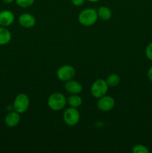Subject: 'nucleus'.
<instances>
[{
  "label": "nucleus",
  "mask_w": 152,
  "mask_h": 153,
  "mask_svg": "<svg viewBox=\"0 0 152 153\" xmlns=\"http://www.w3.org/2000/svg\"><path fill=\"white\" fill-rule=\"evenodd\" d=\"M66 100L67 103H68L70 107L76 108L80 107L82 105V102H83L82 98L78 94H71V96L68 97Z\"/></svg>",
  "instance_id": "4468645a"
},
{
  "label": "nucleus",
  "mask_w": 152,
  "mask_h": 153,
  "mask_svg": "<svg viewBox=\"0 0 152 153\" xmlns=\"http://www.w3.org/2000/svg\"><path fill=\"white\" fill-rule=\"evenodd\" d=\"M145 53L146 58L152 61V42L147 45L145 50Z\"/></svg>",
  "instance_id": "a211bd4d"
},
{
  "label": "nucleus",
  "mask_w": 152,
  "mask_h": 153,
  "mask_svg": "<svg viewBox=\"0 0 152 153\" xmlns=\"http://www.w3.org/2000/svg\"><path fill=\"white\" fill-rule=\"evenodd\" d=\"M65 90L66 92L71 94H79L83 91V86L77 81L69 80L65 82Z\"/></svg>",
  "instance_id": "9d476101"
},
{
  "label": "nucleus",
  "mask_w": 152,
  "mask_h": 153,
  "mask_svg": "<svg viewBox=\"0 0 152 153\" xmlns=\"http://www.w3.org/2000/svg\"><path fill=\"white\" fill-rule=\"evenodd\" d=\"M148 78L149 80L152 82V66L148 69Z\"/></svg>",
  "instance_id": "aec40b11"
},
{
  "label": "nucleus",
  "mask_w": 152,
  "mask_h": 153,
  "mask_svg": "<svg viewBox=\"0 0 152 153\" xmlns=\"http://www.w3.org/2000/svg\"><path fill=\"white\" fill-rule=\"evenodd\" d=\"M20 120V114L13 110V111H10L4 117V123L7 126L13 128L19 123Z\"/></svg>",
  "instance_id": "9b49d317"
},
{
  "label": "nucleus",
  "mask_w": 152,
  "mask_h": 153,
  "mask_svg": "<svg viewBox=\"0 0 152 153\" xmlns=\"http://www.w3.org/2000/svg\"><path fill=\"white\" fill-rule=\"evenodd\" d=\"M109 86L106 80L99 79L95 80L91 86V94L95 98L99 99L107 94Z\"/></svg>",
  "instance_id": "20e7f679"
},
{
  "label": "nucleus",
  "mask_w": 152,
  "mask_h": 153,
  "mask_svg": "<svg viewBox=\"0 0 152 153\" xmlns=\"http://www.w3.org/2000/svg\"><path fill=\"white\" fill-rule=\"evenodd\" d=\"M4 4H10V3L13 2L15 0H1Z\"/></svg>",
  "instance_id": "412c9836"
},
{
  "label": "nucleus",
  "mask_w": 152,
  "mask_h": 153,
  "mask_svg": "<svg viewBox=\"0 0 152 153\" xmlns=\"http://www.w3.org/2000/svg\"><path fill=\"white\" fill-rule=\"evenodd\" d=\"M67 100L64 94L61 92H55L51 94L48 99L47 104L49 108L55 111H58L64 108Z\"/></svg>",
  "instance_id": "f03ea898"
},
{
  "label": "nucleus",
  "mask_w": 152,
  "mask_h": 153,
  "mask_svg": "<svg viewBox=\"0 0 152 153\" xmlns=\"http://www.w3.org/2000/svg\"><path fill=\"white\" fill-rule=\"evenodd\" d=\"M85 1L86 0H71L73 5L76 6V7H80V6L83 5L84 4Z\"/></svg>",
  "instance_id": "6ab92c4d"
},
{
  "label": "nucleus",
  "mask_w": 152,
  "mask_h": 153,
  "mask_svg": "<svg viewBox=\"0 0 152 153\" xmlns=\"http://www.w3.org/2000/svg\"><path fill=\"white\" fill-rule=\"evenodd\" d=\"M15 1L18 6L23 8L31 7L34 3V0H15Z\"/></svg>",
  "instance_id": "dca6fc26"
},
{
  "label": "nucleus",
  "mask_w": 152,
  "mask_h": 153,
  "mask_svg": "<svg viewBox=\"0 0 152 153\" xmlns=\"http://www.w3.org/2000/svg\"><path fill=\"white\" fill-rule=\"evenodd\" d=\"M120 76L118 74H116V73H113V74L109 75L106 82H107L109 87L114 88V87H116L117 85H119V84L120 83Z\"/></svg>",
  "instance_id": "2eb2a0df"
},
{
  "label": "nucleus",
  "mask_w": 152,
  "mask_h": 153,
  "mask_svg": "<svg viewBox=\"0 0 152 153\" xmlns=\"http://www.w3.org/2000/svg\"><path fill=\"white\" fill-rule=\"evenodd\" d=\"M132 152L134 153H148L149 150L145 145L137 144L133 147Z\"/></svg>",
  "instance_id": "f3484780"
},
{
  "label": "nucleus",
  "mask_w": 152,
  "mask_h": 153,
  "mask_svg": "<svg viewBox=\"0 0 152 153\" xmlns=\"http://www.w3.org/2000/svg\"><path fill=\"white\" fill-rule=\"evenodd\" d=\"M63 117L64 122L67 126H74L78 123L80 115L76 108L69 107L64 111Z\"/></svg>",
  "instance_id": "39448f33"
},
{
  "label": "nucleus",
  "mask_w": 152,
  "mask_h": 153,
  "mask_svg": "<svg viewBox=\"0 0 152 153\" xmlns=\"http://www.w3.org/2000/svg\"><path fill=\"white\" fill-rule=\"evenodd\" d=\"M30 105L29 97L24 93L19 94L13 100V108L15 111L23 114L27 111Z\"/></svg>",
  "instance_id": "7ed1b4c3"
},
{
  "label": "nucleus",
  "mask_w": 152,
  "mask_h": 153,
  "mask_svg": "<svg viewBox=\"0 0 152 153\" xmlns=\"http://www.w3.org/2000/svg\"><path fill=\"white\" fill-rule=\"evenodd\" d=\"M11 38V32L6 27L0 26V46H4L9 43Z\"/></svg>",
  "instance_id": "f8f14e48"
},
{
  "label": "nucleus",
  "mask_w": 152,
  "mask_h": 153,
  "mask_svg": "<svg viewBox=\"0 0 152 153\" xmlns=\"http://www.w3.org/2000/svg\"><path fill=\"white\" fill-rule=\"evenodd\" d=\"M114 106L115 100L110 96H104L98 99V102H97V107L101 111H110L114 108Z\"/></svg>",
  "instance_id": "0eeeda50"
},
{
  "label": "nucleus",
  "mask_w": 152,
  "mask_h": 153,
  "mask_svg": "<svg viewBox=\"0 0 152 153\" xmlns=\"http://www.w3.org/2000/svg\"><path fill=\"white\" fill-rule=\"evenodd\" d=\"M15 16L12 11L9 10H3L0 11V26L8 27L14 22Z\"/></svg>",
  "instance_id": "1a4fd4ad"
},
{
  "label": "nucleus",
  "mask_w": 152,
  "mask_h": 153,
  "mask_svg": "<svg viewBox=\"0 0 152 153\" xmlns=\"http://www.w3.org/2000/svg\"><path fill=\"white\" fill-rule=\"evenodd\" d=\"M75 74V69L72 66L68 64L61 67L57 71V77L58 78V79L65 82L72 79Z\"/></svg>",
  "instance_id": "423d86ee"
},
{
  "label": "nucleus",
  "mask_w": 152,
  "mask_h": 153,
  "mask_svg": "<svg viewBox=\"0 0 152 153\" xmlns=\"http://www.w3.org/2000/svg\"><path fill=\"white\" fill-rule=\"evenodd\" d=\"M86 1H89V2H98L100 0H86Z\"/></svg>",
  "instance_id": "4be33fe9"
},
{
  "label": "nucleus",
  "mask_w": 152,
  "mask_h": 153,
  "mask_svg": "<svg viewBox=\"0 0 152 153\" xmlns=\"http://www.w3.org/2000/svg\"><path fill=\"white\" fill-rule=\"evenodd\" d=\"M97 13H98V18L101 19L102 20H109L112 17L111 10L106 6H101V7H98V9L97 10Z\"/></svg>",
  "instance_id": "ddd939ff"
},
{
  "label": "nucleus",
  "mask_w": 152,
  "mask_h": 153,
  "mask_svg": "<svg viewBox=\"0 0 152 153\" xmlns=\"http://www.w3.org/2000/svg\"><path fill=\"white\" fill-rule=\"evenodd\" d=\"M19 25L25 28H31L35 25L36 19L32 14L28 13H24L19 15L18 18Z\"/></svg>",
  "instance_id": "6e6552de"
},
{
  "label": "nucleus",
  "mask_w": 152,
  "mask_h": 153,
  "mask_svg": "<svg viewBox=\"0 0 152 153\" xmlns=\"http://www.w3.org/2000/svg\"><path fill=\"white\" fill-rule=\"evenodd\" d=\"M98 19L97 10L94 8H86L78 15V22L83 26H91L97 22Z\"/></svg>",
  "instance_id": "f257e3e1"
}]
</instances>
